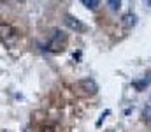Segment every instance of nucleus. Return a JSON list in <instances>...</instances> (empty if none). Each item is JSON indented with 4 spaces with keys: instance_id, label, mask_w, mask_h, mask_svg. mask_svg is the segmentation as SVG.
<instances>
[{
    "instance_id": "obj_11",
    "label": "nucleus",
    "mask_w": 151,
    "mask_h": 132,
    "mask_svg": "<svg viewBox=\"0 0 151 132\" xmlns=\"http://www.w3.org/2000/svg\"><path fill=\"white\" fill-rule=\"evenodd\" d=\"M146 2V5H151V0H144Z\"/></svg>"
},
{
    "instance_id": "obj_1",
    "label": "nucleus",
    "mask_w": 151,
    "mask_h": 132,
    "mask_svg": "<svg viewBox=\"0 0 151 132\" xmlns=\"http://www.w3.org/2000/svg\"><path fill=\"white\" fill-rule=\"evenodd\" d=\"M67 34L65 32H62V30H55V34L51 35V39L47 41V51H51V53H60V51H63L65 49V46H67Z\"/></svg>"
},
{
    "instance_id": "obj_2",
    "label": "nucleus",
    "mask_w": 151,
    "mask_h": 132,
    "mask_svg": "<svg viewBox=\"0 0 151 132\" xmlns=\"http://www.w3.org/2000/svg\"><path fill=\"white\" fill-rule=\"evenodd\" d=\"M76 92L77 93H81V95H95L97 93V83L93 81V79H90V78H86V79H81V81H77L74 85Z\"/></svg>"
},
{
    "instance_id": "obj_9",
    "label": "nucleus",
    "mask_w": 151,
    "mask_h": 132,
    "mask_svg": "<svg viewBox=\"0 0 151 132\" xmlns=\"http://www.w3.org/2000/svg\"><path fill=\"white\" fill-rule=\"evenodd\" d=\"M132 85H134V87L137 88V90H139V92H142V90H144V88H146V85H148V81H146V79H144V81H134V83H132Z\"/></svg>"
},
{
    "instance_id": "obj_3",
    "label": "nucleus",
    "mask_w": 151,
    "mask_h": 132,
    "mask_svg": "<svg viewBox=\"0 0 151 132\" xmlns=\"http://www.w3.org/2000/svg\"><path fill=\"white\" fill-rule=\"evenodd\" d=\"M0 39L5 43H12L18 39V32L11 25H0Z\"/></svg>"
},
{
    "instance_id": "obj_5",
    "label": "nucleus",
    "mask_w": 151,
    "mask_h": 132,
    "mask_svg": "<svg viewBox=\"0 0 151 132\" xmlns=\"http://www.w3.org/2000/svg\"><path fill=\"white\" fill-rule=\"evenodd\" d=\"M121 25H123L125 28H132V27H135V25H137V16H135L134 12H127V14L121 18Z\"/></svg>"
},
{
    "instance_id": "obj_6",
    "label": "nucleus",
    "mask_w": 151,
    "mask_h": 132,
    "mask_svg": "<svg viewBox=\"0 0 151 132\" xmlns=\"http://www.w3.org/2000/svg\"><path fill=\"white\" fill-rule=\"evenodd\" d=\"M81 4H83L84 7H88V9L95 11V9L100 5V0H81Z\"/></svg>"
},
{
    "instance_id": "obj_8",
    "label": "nucleus",
    "mask_w": 151,
    "mask_h": 132,
    "mask_svg": "<svg viewBox=\"0 0 151 132\" xmlns=\"http://www.w3.org/2000/svg\"><path fill=\"white\" fill-rule=\"evenodd\" d=\"M107 4H109V7H111L113 11H118V9L121 7V0H107Z\"/></svg>"
},
{
    "instance_id": "obj_4",
    "label": "nucleus",
    "mask_w": 151,
    "mask_h": 132,
    "mask_svg": "<svg viewBox=\"0 0 151 132\" xmlns=\"http://www.w3.org/2000/svg\"><path fill=\"white\" fill-rule=\"evenodd\" d=\"M65 25L72 30V32H86V25L81 21V19H77V18H74V16H70V14H65Z\"/></svg>"
},
{
    "instance_id": "obj_7",
    "label": "nucleus",
    "mask_w": 151,
    "mask_h": 132,
    "mask_svg": "<svg viewBox=\"0 0 151 132\" xmlns=\"http://www.w3.org/2000/svg\"><path fill=\"white\" fill-rule=\"evenodd\" d=\"M142 120L144 122H151V106H146L142 111Z\"/></svg>"
},
{
    "instance_id": "obj_10",
    "label": "nucleus",
    "mask_w": 151,
    "mask_h": 132,
    "mask_svg": "<svg viewBox=\"0 0 151 132\" xmlns=\"http://www.w3.org/2000/svg\"><path fill=\"white\" fill-rule=\"evenodd\" d=\"M42 132H55V129H51V127H44Z\"/></svg>"
}]
</instances>
